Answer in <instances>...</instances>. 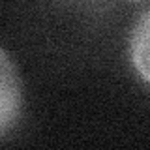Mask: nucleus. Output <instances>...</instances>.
<instances>
[{
	"mask_svg": "<svg viewBox=\"0 0 150 150\" xmlns=\"http://www.w3.org/2000/svg\"><path fill=\"white\" fill-rule=\"evenodd\" d=\"M23 81L17 66L0 47V137L17 126L23 115Z\"/></svg>",
	"mask_w": 150,
	"mask_h": 150,
	"instance_id": "nucleus-1",
	"label": "nucleus"
},
{
	"mask_svg": "<svg viewBox=\"0 0 150 150\" xmlns=\"http://www.w3.org/2000/svg\"><path fill=\"white\" fill-rule=\"evenodd\" d=\"M129 60L139 77L150 84V8L137 19L131 30Z\"/></svg>",
	"mask_w": 150,
	"mask_h": 150,
	"instance_id": "nucleus-2",
	"label": "nucleus"
},
{
	"mask_svg": "<svg viewBox=\"0 0 150 150\" xmlns=\"http://www.w3.org/2000/svg\"><path fill=\"white\" fill-rule=\"evenodd\" d=\"M133 2H143V0H133Z\"/></svg>",
	"mask_w": 150,
	"mask_h": 150,
	"instance_id": "nucleus-3",
	"label": "nucleus"
}]
</instances>
